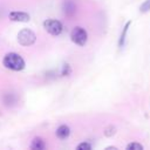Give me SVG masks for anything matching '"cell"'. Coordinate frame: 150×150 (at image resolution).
<instances>
[{
    "label": "cell",
    "mask_w": 150,
    "mask_h": 150,
    "mask_svg": "<svg viewBox=\"0 0 150 150\" xmlns=\"http://www.w3.org/2000/svg\"><path fill=\"white\" fill-rule=\"evenodd\" d=\"M2 64L5 68L14 71H20L25 68V60L16 53H8L5 55L2 60Z\"/></svg>",
    "instance_id": "6da1fadb"
},
{
    "label": "cell",
    "mask_w": 150,
    "mask_h": 150,
    "mask_svg": "<svg viewBox=\"0 0 150 150\" xmlns=\"http://www.w3.org/2000/svg\"><path fill=\"white\" fill-rule=\"evenodd\" d=\"M36 40V35L33 30L28 28H23L18 33V41L21 46H32Z\"/></svg>",
    "instance_id": "7a4b0ae2"
},
{
    "label": "cell",
    "mask_w": 150,
    "mask_h": 150,
    "mask_svg": "<svg viewBox=\"0 0 150 150\" xmlns=\"http://www.w3.org/2000/svg\"><path fill=\"white\" fill-rule=\"evenodd\" d=\"M70 39L74 43L79 45V46H84L87 40H88V34H87V30L82 27H75L71 33H70Z\"/></svg>",
    "instance_id": "3957f363"
},
{
    "label": "cell",
    "mask_w": 150,
    "mask_h": 150,
    "mask_svg": "<svg viewBox=\"0 0 150 150\" xmlns=\"http://www.w3.org/2000/svg\"><path fill=\"white\" fill-rule=\"evenodd\" d=\"M43 28L52 35H60L62 33V23L59 20L55 19H48L43 22Z\"/></svg>",
    "instance_id": "277c9868"
},
{
    "label": "cell",
    "mask_w": 150,
    "mask_h": 150,
    "mask_svg": "<svg viewBox=\"0 0 150 150\" xmlns=\"http://www.w3.org/2000/svg\"><path fill=\"white\" fill-rule=\"evenodd\" d=\"M8 18H9V20L15 21V22H28L30 20V16H29L28 13H26V12H19V11L11 12L8 14Z\"/></svg>",
    "instance_id": "5b68a950"
},
{
    "label": "cell",
    "mask_w": 150,
    "mask_h": 150,
    "mask_svg": "<svg viewBox=\"0 0 150 150\" xmlns=\"http://www.w3.org/2000/svg\"><path fill=\"white\" fill-rule=\"evenodd\" d=\"M69 134H70V129H69V127L66 125V124H62V125H60V127L56 129V136H57L60 139L67 138V137L69 136Z\"/></svg>",
    "instance_id": "8992f818"
},
{
    "label": "cell",
    "mask_w": 150,
    "mask_h": 150,
    "mask_svg": "<svg viewBox=\"0 0 150 150\" xmlns=\"http://www.w3.org/2000/svg\"><path fill=\"white\" fill-rule=\"evenodd\" d=\"M30 148L34 149V150H43V149L46 148V144H45V142H43L40 137H35V138L32 141Z\"/></svg>",
    "instance_id": "52a82bcc"
},
{
    "label": "cell",
    "mask_w": 150,
    "mask_h": 150,
    "mask_svg": "<svg viewBox=\"0 0 150 150\" xmlns=\"http://www.w3.org/2000/svg\"><path fill=\"white\" fill-rule=\"evenodd\" d=\"M63 11H64V14L67 15H73L75 13V5L73 2H66L64 6H63Z\"/></svg>",
    "instance_id": "ba28073f"
},
{
    "label": "cell",
    "mask_w": 150,
    "mask_h": 150,
    "mask_svg": "<svg viewBox=\"0 0 150 150\" xmlns=\"http://www.w3.org/2000/svg\"><path fill=\"white\" fill-rule=\"evenodd\" d=\"M129 26H130V21H129V22H127V25L124 26V28H123V30H122V34H121V38H120V41H118V46H120V47H123V45H124L125 35H127V32H128Z\"/></svg>",
    "instance_id": "9c48e42d"
},
{
    "label": "cell",
    "mask_w": 150,
    "mask_h": 150,
    "mask_svg": "<svg viewBox=\"0 0 150 150\" xmlns=\"http://www.w3.org/2000/svg\"><path fill=\"white\" fill-rule=\"evenodd\" d=\"M139 11H141L142 13H146V12H149V11H150V0H145V1L141 5Z\"/></svg>",
    "instance_id": "30bf717a"
},
{
    "label": "cell",
    "mask_w": 150,
    "mask_h": 150,
    "mask_svg": "<svg viewBox=\"0 0 150 150\" xmlns=\"http://www.w3.org/2000/svg\"><path fill=\"white\" fill-rule=\"evenodd\" d=\"M127 149H128V150H142V149H143V145H141L139 143L134 142V143L128 144V145H127Z\"/></svg>",
    "instance_id": "8fae6325"
},
{
    "label": "cell",
    "mask_w": 150,
    "mask_h": 150,
    "mask_svg": "<svg viewBox=\"0 0 150 150\" xmlns=\"http://www.w3.org/2000/svg\"><path fill=\"white\" fill-rule=\"evenodd\" d=\"M77 150H90L91 149V145L87 142H83V143H80L77 146H76Z\"/></svg>",
    "instance_id": "7c38bea8"
},
{
    "label": "cell",
    "mask_w": 150,
    "mask_h": 150,
    "mask_svg": "<svg viewBox=\"0 0 150 150\" xmlns=\"http://www.w3.org/2000/svg\"><path fill=\"white\" fill-rule=\"evenodd\" d=\"M105 136H111V135H114L115 134V128H112V127H109L107 130H105Z\"/></svg>",
    "instance_id": "4fadbf2b"
}]
</instances>
